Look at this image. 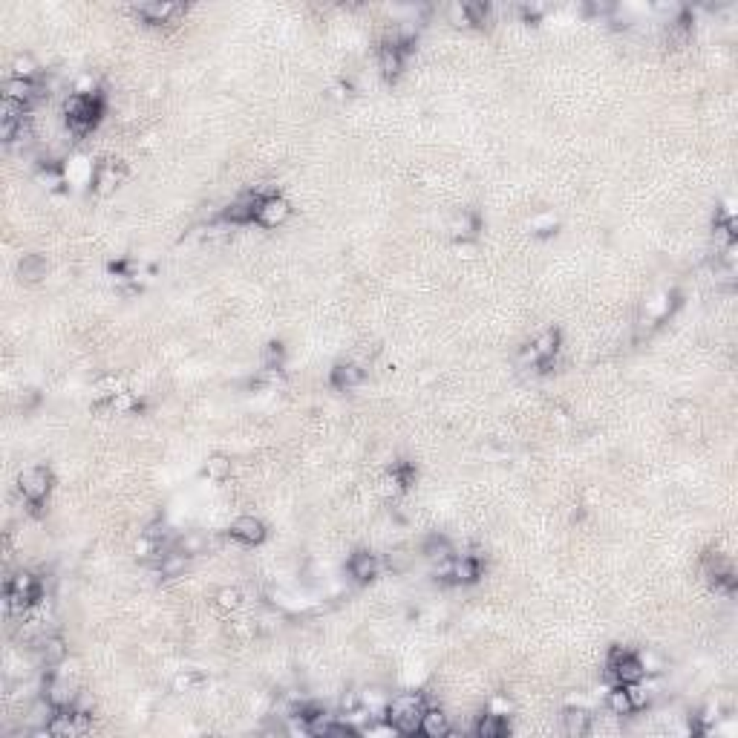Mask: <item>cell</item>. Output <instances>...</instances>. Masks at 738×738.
<instances>
[{"mask_svg":"<svg viewBox=\"0 0 738 738\" xmlns=\"http://www.w3.org/2000/svg\"><path fill=\"white\" fill-rule=\"evenodd\" d=\"M286 216H289V202L280 199V196H269V199H259L254 220L259 225H266V228H274V225H280L286 220Z\"/></svg>","mask_w":738,"mask_h":738,"instance_id":"cell-5","label":"cell"},{"mask_svg":"<svg viewBox=\"0 0 738 738\" xmlns=\"http://www.w3.org/2000/svg\"><path fill=\"white\" fill-rule=\"evenodd\" d=\"M361 378H364V369L355 367V364H340V367H335V372H332V381H335V386H340V389L358 386Z\"/></svg>","mask_w":738,"mask_h":738,"instance_id":"cell-13","label":"cell"},{"mask_svg":"<svg viewBox=\"0 0 738 738\" xmlns=\"http://www.w3.org/2000/svg\"><path fill=\"white\" fill-rule=\"evenodd\" d=\"M121 177H124V164L116 162V159H107V162L99 167V173H96V185H99L101 191H113V188L121 182Z\"/></svg>","mask_w":738,"mask_h":738,"instance_id":"cell-9","label":"cell"},{"mask_svg":"<svg viewBox=\"0 0 738 738\" xmlns=\"http://www.w3.org/2000/svg\"><path fill=\"white\" fill-rule=\"evenodd\" d=\"M205 473L211 476V479H225V476L231 473V462L225 459V456H213V459H208V467H205Z\"/></svg>","mask_w":738,"mask_h":738,"instance_id":"cell-19","label":"cell"},{"mask_svg":"<svg viewBox=\"0 0 738 738\" xmlns=\"http://www.w3.org/2000/svg\"><path fill=\"white\" fill-rule=\"evenodd\" d=\"M202 683H205V678H202L199 672H194V669L182 672L177 681H173V686H177V692H191V689H199Z\"/></svg>","mask_w":738,"mask_h":738,"instance_id":"cell-20","label":"cell"},{"mask_svg":"<svg viewBox=\"0 0 738 738\" xmlns=\"http://www.w3.org/2000/svg\"><path fill=\"white\" fill-rule=\"evenodd\" d=\"M421 732L430 735V738H439V735H447L450 732V724H447V715L439 712V710H427L424 718H421Z\"/></svg>","mask_w":738,"mask_h":738,"instance_id":"cell-12","label":"cell"},{"mask_svg":"<svg viewBox=\"0 0 738 738\" xmlns=\"http://www.w3.org/2000/svg\"><path fill=\"white\" fill-rule=\"evenodd\" d=\"M350 571L352 577L358 580H372L378 574V557L369 554V551H358L352 559H350Z\"/></svg>","mask_w":738,"mask_h":738,"instance_id":"cell-8","label":"cell"},{"mask_svg":"<svg viewBox=\"0 0 738 738\" xmlns=\"http://www.w3.org/2000/svg\"><path fill=\"white\" fill-rule=\"evenodd\" d=\"M185 566H188V557H185V554H164V557L159 559V571H162L164 577H177V574H182Z\"/></svg>","mask_w":738,"mask_h":738,"instance_id":"cell-17","label":"cell"},{"mask_svg":"<svg viewBox=\"0 0 738 738\" xmlns=\"http://www.w3.org/2000/svg\"><path fill=\"white\" fill-rule=\"evenodd\" d=\"M101 113V101L93 93H78L67 101V121L75 133H86Z\"/></svg>","mask_w":738,"mask_h":738,"instance_id":"cell-2","label":"cell"},{"mask_svg":"<svg viewBox=\"0 0 738 738\" xmlns=\"http://www.w3.org/2000/svg\"><path fill=\"white\" fill-rule=\"evenodd\" d=\"M508 729V724H505V718L499 715V712H488L482 721H479V727H476V732H479L482 738H496V735H502Z\"/></svg>","mask_w":738,"mask_h":738,"instance_id":"cell-15","label":"cell"},{"mask_svg":"<svg viewBox=\"0 0 738 738\" xmlns=\"http://www.w3.org/2000/svg\"><path fill=\"white\" fill-rule=\"evenodd\" d=\"M12 69H15V78H23V81H32V75L38 72V67H35V61H32L29 55H21V58H15Z\"/></svg>","mask_w":738,"mask_h":738,"instance_id":"cell-22","label":"cell"},{"mask_svg":"<svg viewBox=\"0 0 738 738\" xmlns=\"http://www.w3.org/2000/svg\"><path fill=\"white\" fill-rule=\"evenodd\" d=\"M424 554H427L430 559H447V557H450V545H447L445 537H430Z\"/></svg>","mask_w":738,"mask_h":738,"instance_id":"cell-21","label":"cell"},{"mask_svg":"<svg viewBox=\"0 0 738 738\" xmlns=\"http://www.w3.org/2000/svg\"><path fill=\"white\" fill-rule=\"evenodd\" d=\"M177 12H179V6H173V4H145V6H139V15L147 18L150 23H162V21L173 18Z\"/></svg>","mask_w":738,"mask_h":738,"instance_id":"cell-14","label":"cell"},{"mask_svg":"<svg viewBox=\"0 0 738 738\" xmlns=\"http://www.w3.org/2000/svg\"><path fill=\"white\" fill-rule=\"evenodd\" d=\"M21 274H23V277H29V280L40 277V274H43V259H40V257H35V254H32V257H26L23 263H21Z\"/></svg>","mask_w":738,"mask_h":738,"instance_id":"cell-24","label":"cell"},{"mask_svg":"<svg viewBox=\"0 0 738 738\" xmlns=\"http://www.w3.org/2000/svg\"><path fill=\"white\" fill-rule=\"evenodd\" d=\"M231 537L240 539V542L254 545V542H259V539L266 537V528H263V522H259V519H254V516H240L237 522L231 525Z\"/></svg>","mask_w":738,"mask_h":738,"instance_id":"cell-7","label":"cell"},{"mask_svg":"<svg viewBox=\"0 0 738 738\" xmlns=\"http://www.w3.org/2000/svg\"><path fill=\"white\" fill-rule=\"evenodd\" d=\"M566 732L569 735H586L588 732V712L586 710H566Z\"/></svg>","mask_w":738,"mask_h":738,"instance_id":"cell-16","label":"cell"},{"mask_svg":"<svg viewBox=\"0 0 738 738\" xmlns=\"http://www.w3.org/2000/svg\"><path fill=\"white\" fill-rule=\"evenodd\" d=\"M64 658H67V646H64V640H61L58 634H50V637L40 640V661L47 664V666H55V664H61Z\"/></svg>","mask_w":738,"mask_h":738,"instance_id":"cell-10","label":"cell"},{"mask_svg":"<svg viewBox=\"0 0 738 738\" xmlns=\"http://www.w3.org/2000/svg\"><path fill=\"white\" fill-rule=\"evenodd\" d=\"M609 707L615 710V715H629L634 707H632V701H629V692H626V686L620 683L612 695H609Z\"/></svg>","mask_w":738,"mask_h":738,"instance_id":"cell-18","label":"cell"},{"mask_svg":"<svg viewBox=\"0 0 738 738\" xmlns=\"http://www.w3.org/2000/svg\"><path fill=\"white\" fill-rule=\"evenodd\" d=\"M47 491H50V473L43 467H32V470L21 473V493L32 505H38L43 496H47Z\"/></svg>","mask_w":738,"mask_h":738,"instance_id":"cell-4","label":"cell"},{"mask_svg":"<svg viewBox=\"0 0 738 738\" xmlns=\"http://www.w3.org/2000/svg\"><path fill=\"white\" fill-rule=\"evenodd\" d=\"M473 231H476V216H473V213L456 216V223H453V234H456V237H470Z\"/></svg>","mask_w":738,"mask_h":738,"instance_id":"cell-23","label":"cell"},{"mask_svg":"<svg viewBox=\"0 0 738 738\" xmlns=\"http://www.w3.org/2000/svg\"><path fill=\"white\" fill-rule=\"evenodd\" d=\"M32 96H35V84H32V81H23V78H9V81L4 84V99L15 101V104H26Z\"/></svg>","mask_w":738,"mask_h":738,"instance_id":"cell-11","label":"cell"},{"mask_svg":"<svg viewBox=\"0 0 738 738\" xmlns=\"http://www.w3.org/2000/svg\"><path fill=\"white\" fill-rule=\"evenodd\" d=\"M216 600H220L223 609H237V605H240V591L237 588H223L220 594H216Z\"/></svg>","mask_w":738,"mask_h":738,"instance_id":"cell-25","label":"cell"},{"mask_svg":"<svg viewBox=\"0 0 738 738\" xmlns=\"http://www.w3.org/2000/svg\"><path fill=\"white\" fill-rule=\"evenodd\" d=\"M427 707H424V698L410 692V695H398L386 704V715L393 721V727L404 735H413L421 729V718H424Z\"/></svg>","mask_w":738,"mask_h":738,"instance_id":"cell-1","label":"cell"},{"mask_svg":"<svg viewBox=\"0 0 738 738\" xmlns=\"http://www.w3.org/2000/svg\"><path fill=\"white\" fill-rule=\"evenodd\" d=\"M47 698L55 710H67V707H72L75 704V686L67 681V678H61V675H55L50 683H47Z\"/></svg>","mask_w":738,"mask_h":738,"instance_id":"cell-6","label":"cell"},{"mask_svg":"<svg viewBox=\"0 0 738 738\" xmlns=\"http://www.w3.org/2000/svg\"><path fill=\"white\" fill-rule=\"evenodd\" d=\"M640 675H643V664L634 655H629L626 649H615L609 658V678L617 683H634L640 681Z\"/></svg>","mask_w":738,"mask_h":738,"instance_id":"cell-3","label":"cell"}]
</instances>
